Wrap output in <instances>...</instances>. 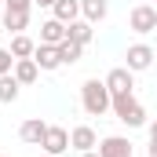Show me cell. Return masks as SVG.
Instances as JSON below:
<instances>
[{
  "instance_id": "6da1fadb",
  "label": "cell",
  "mask_w": 157,
  "mask_h": 157,
  "mask_svg": "<svg viewBox=\"0 0 157 157\" xmlns=\"http://www.w3.org/2000/svg\"><path fill=\"white\" fill-rule=\"evenodd\" d=\"M80 106H84L88 117H102V113H110L113 95H110L106 80H99V77H88V80H84V84H80Z\"/></svg>"
},
{
  "instance_id": "7a4b0ae2",
  "label": "cell",
  "mask_w": 157,
  "mask_h": 157,
  "mask_svg": "<svg viewBox=\"0 0 157 157\" xmlns=\"http://www.w3.org/2000/svg\"><path fill=\"white\" fill-rule=\"evenodd\" d=\"M113 117L121 124H128V128H143L146 124V110H143V102L132 95V91H124V95H113Z\"/></svg>"
},
{
  "instance_id": "3957f363",
  "label": "cell",
  "mask_w": 157,
  "mask_h": 157,
  "mask_svg": "<svg viewBox=\"0 0 157 157\" xmlns=\"http://www.w3.org/2000/svg\"><path fill=\"white\" fill-rule=\"evenodd\" d=\"M33 15V0H4V29L7 33H22L29 26Z\"/></svg>"
},
{
  "instance_id": "277c9868",
  "label": "cell",
  "mask_w": 157,
  "mask_h": 157,
  "mask_svg": "<svg viewBox=\"0 0 157 157\" xmlns=\"http://www.w3.org/2000/svg\"><path fill=\"white\" fill-rule=\"evenodd\" d=\"M128 26L135 33H157V7L154 4H135L128 15Z\"/></svg>"
},
{
  "instance_id": "5b68a950",
  "label": "cell",
  "mask_w": 157,
  "mask_h": 157,
  "mask_svg": "<svg viewBox=\"0 0 157 157\" xmlns=\"http://www.w3.org/2000/svg\"><path fill=\"white\" fill-rule=\"evenodd\" d=\"M154 55H157V51L150 48V44H132V48L124 51V66H128L132 73H143V70L154 66Z\"/></svg>"
},
{
  "instance_id": "8992f818",
  "label": "cell",
  "mask_w": 157,
  "mask_h": 157,
  "mask_svg": "<svg viewBox=\"0 0 157 157\" xmlns=\"http://www.w3.org/2000/svg\"><path fill=\"white\" fill-rule=\"evenodd\" d=\"M40 146H44V154L62 157L66 150H70V132H66V128H59V124H48V132H44Z\"/></svg>"
},
{
  "instance_id": "52a82bcc",
  "label": "cell",
  "mask_w": 157,
  "mask_h": 157,
  "mask_svg": "<svg viewBox=\"0 0 157 157\" xmlns=\"http://www.w3.org/2000/svg\"><path fill=\"white\" fill-rule=\"evenodd\" d=\"M106 88H110V95H124V91L135 88V73H132L128 66H113V70L106 73Z\"/></svg>"
},
{
  "instance_id": "ba28073f",
  "label": "cell",
  "mask_w": 157,
  "mask_h": 157,
  "mask_svg": "<svg viewBox=\"0 0 157 157\" xmlns=\"http://www.w3.org/2000/svg\"><path fill=\"white\" fill-rule=\"evenodd\" d=\"M99 157H135L132 150V143L124 139V135H106V139H99Z\"/></svg>"
},
{
  "instance_id": "9c48e42d",
  "label": "cell",
  "mask_w": 157,
  "mask_h": 157,
  "mask_svg": "<svg viewBox=\"0 0 157 157\" xmlns=\"http://www.w3.org/2000/svg\"><path fill=\"white\" fill-rule=\"evenodd\" d=\"M33 62H37L44 73H51V70H59V66H62V55H59V48H55V44H37Z\"/></svg>"
},
{
  "instance_id": "30bf717a",
  "label": "cell",
  "mask_w": 157,
  "mask_h": 157,
  "mask_svg": "<svg viewBox=\"0 0 157 157\" xmlns=\"http://www.w3.org/2000/svg\"><path fill=\"white\" fill-rule=\"evenodd\" d=\"M70 146H73V150H80V154L95 150V146H99V135H95V128H88V124H77V128L70 132Z\"/></svg>"
},
{
  "instance_id": "8fae6325",
  "label": "cell",
  "mask_w": 157,
  "mask_h": 157,
  "mask_svg": "<svg viewBox=\"0 0 157 157\" xmlns=\"http://www.w3.org/2000/svg\"><path fill=\"white\" fill-rule=\"evenodd\" d=\"M44 132H48V124H44L40 117H29V121H22V128H18V139H22V143H29V146H40Z\"/></svg>"
},
{
  "instance_id": "7c38bea8",
  "label": "cell",
  "mask_w": 157,
  "mask_h": 157,
  "mask_svg": "<svg viewBox=\"0 0 157 157\" xmlns=\"http://www.w3.org/2000/svg\"><path fill=\"white\" fill-rule=\"evenodd\" d=\"M66 40V22H59V18H48V22H40V44H62Z\"/></svg>"
},
{
  "instance_id": "4fadbf2b",
  "label": "cell",
  "mask_w": 157,
  "mask_h": 157,
  "mask_svg": "<svg viewBox=\"0 0 157 157\" xmlns=\"http://www.w3.org/2000/svg\"><path fill=\"white\" fill-rule=\"evenodd\" d=\"M110 15V0H80V18H88L91 26L102 22Z\"/></svg>"
},
{
  "instance_id": "5bb4252c",
  "label": "cell",
  "mask_w": 157,
  "mask_h": 157,
  "mask_svg": "<svg viewBox=\"0 0 157 157\" xmlns=\"http://www.w3.org/2000/svg\"><path fill=\"white\" fill-rule=\"evenodd\" d=\"M51 18H59V22H77L80 18V0H55V7H51Z\"/></svg>"
},
{
  "instance_id": "9a60e30c",
  "label": "cell",
  "mask_w": 157,
  "mask_h": 157,
  "mask_svg": "<svg viewBox=\"0 0 157 157\" xmlns=\"http://www.w3.org/2000/svg\"><path fill=\"white\" fill-rule=\"evenodd\" d=\"M11 73H15L18 84H33V80L40 77V66L33 62V59H15V70H11Z\"/></svg>"
},
{
  "instance_id": "2e32d148",
  "label": "cell",
  "mask_w": 157,
  "mask_h": 157,
  "mask_svg": "<svg viewBox=\"0 0 157 157\" xmlns=\"http://www.w3.org/2000/svg\"><path fill=\"white\" fill-rule=\"evenodd\" d=\"M33 51H37V40L26 37V33H15L11 37V55L15 59H33Z\"/></svg>"
},
{
  "instance_id": "e0dca14e",
  "label": "cell",
  "mask_w": 157,
  "mask_h": 157,
  "mask_svg": "<svg viewBox=\"0 0 157 157\" xmlns=\"http://www.w3.org/2000/svg\"><path fill=\"white\" fill-rule=\"evenodd\" d=\"M59 55H62V66H73V62H80V55H84V44H77V40H62L59 44Z\"/></svg>"
},
{
  "instance_id": "ac0fdd59",
  "label": "cell",
  "mask_w": 157,
  "mask_h": 157,
  "mask_svg": "<svg viewBox=\"0 0 157 157\" xmlns=\"http://www.w3.org/2000/svg\"><path fill=\"white\" fill-rule=\"evenodd\" d=\"M66 37H70V40H77V44H88V40H91V22H88V18L70 22V26H66Z\"/></svg>"
},
{
  "instance_id": "d6986e66",
  "label": "cell",
  "mask_w": 157,
  "mask_h": 157,
  "mask_svg": "<svg viewBox=\"0 0 157 157\" xmlns=\"http://www.w3.org/2000/svg\"><path fill=\"white\" fill-rule=\"evenodd\" d=\"M18 88H22V84L15 80V73H4V77H0V102H15V99H18Z\"/></svg>"
},
{
  "instance_id": "ffe728a7",
  "label": "cell",
  "mask_w": 157,
  "mask_h": 157,
  "mask_svg": "<svg viewBox=\"0 0 157 157\" xmlns=\"http://www.w3.org/2000/svg\"><path fill=\"white\" fill-rule=\"evenodd\" d=\"M11 70H15V55H11V48H0V77Z\"/></svg>"
},
{
  "instance_id": "44dd1931",
  "label": "cell",
  "mask_w": 157,
  "mask_h": 157,
  "mask_svg": "<svg viewBox=\"0 0 157 157\" xmlns=\"http://www.w3.org/2000/svg\"><path fill=\"white\" fill-rule=\"evenodd\" d=\"M146 132H150V139H157V121H150V124H146Z\"/></svg>"
},
{
  "instance_id": "7402d4cb",
  "label": "cell",
  "mask_w": 157,
  "mask_h": 157,
  "mask_svg": "<svg viewBox=\"0 0 157 157\" xmlns=\"http://www.w3.org/2000/svg\"><path fill=\"white\" fill-rule=\"evenodd\" d=\"M146 154H150V157H157V139H150V146H146Z\"/></svg>"
},
{
  "instance_id": "603a6c76",
  "label": "cell",
  "mask_w": 157,
  "mask_h": 157,
  "mask_svg": "<svg viewBox=\"0 0 157 157\" xmlns=\"http://www.w3.org/2000/svg\"><path fill=\"white\" fill-rule=\"evenodd\" d=\"M37 7H55V0H33Z\"/></svg>"
},
{
  "instance_id": "cb8c5ba5",
  "label": "cell",
  "mask_w": 157,
  "mask_h": 157,
  "mask_svg": "<svg viewBox=\"0 0 157 157\" xmlns=\"http://www.w3.org/2000/svg\"><path fill=\"white\" fill-rule=\"evenodd\" d=\"M80 157H99V150H88V154H80Z\"/></svg>"
},
{
  "instance_id": "d4e9b609",
  "label": "cell",
  "mask_w": 157,
  "mask_h": 157,
  "mask_svg": "<svg viewBox=\"0 0 157 157\" xmlns=\"http://www.w3.org/2000/svg\"><path fill=\"white\" fill-rule=\"evenodd\" d=\"M4 33H7V29H4V18H0V37H4Z\"/></svg>"
},
{
  "instance_id": "484cf974",
  "label": "cell",
  "mask_w": 157,
  "mask_h": 157,
  "mask_svg": "<svg viewBox=\"0 0 157 157\" xmlns=\"http://www.w3.org/2000/svg\"><path fill=\"white\" fill-rule=\"evenodd\" d=\"M139 4H154V0H139Z\"/></svg>"
},
{
  "instance_id": "4316f807",
  "label": "cell",
  "mask_w": 157,
  "mask_h": 157,
  "mask_svg": "<svg viewBox=\"0 0 157 157\" xmlns=\"http://www.w3.org/2000/svg\"><path fill=\"white\" fill-rule=\"evenodd\" d=\"M154 51H157V44H154Z\"/></svg>"
},
{
  "instance_id": "83f0119b",
  "label": "cell",
  "mask_w": 157,
  "mask_h": 157,
  "mask_svg": "<svg viewBox=\"0 0 157 157\" xmlns=\"http://www.w3.org/2000/svg\"><path fill=\"white\" fill-rule=\"evenodd\" d=\"M44 157H51V154H44Z\"/></svg>"
},
{
  "instance_id": "f1b7e54d",
  "label": "cell",
  "mask_w": 157,
  "mask_h": 157,
  "mask_svg": "<svg viewBox=\"0 0 157 157\" xmlns=\"http://www.w3.org/2000/svg\"><path fill=\"white\" fill-rule=\"evenodd\" d=\"M154 7H157V0H154Z\"/></svg>"
},
{
  "instance_id": "f546056e",
  "label": "cell",
  "mask_w": 157,
  "mask_h": 157,
  "mask_svg": "<svg viewBox=\"0 0 157 157\" xmlns=\"http://www.w3.org/2000/svg\"><path fill=\"white\" fill-rule=\"evenodd\" d=\"M0 4H4V0H0Z\"/></svg>"
},
{
  "instance_id": "4dcf8cb0",
  "label": "cell",
  "mask_w": 157,
  "mask_h": 157,
  "mask_svg": "<svg viewBox=\"0 0 157 157\" xmlns=\"http://www.w3.org/2000/svg\"><path fill=\"white\" fill-rule=\"evenodd\" d=\"M0 157H4V154H0Z\"/></svg>"
}]
</instances>
